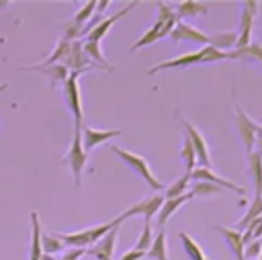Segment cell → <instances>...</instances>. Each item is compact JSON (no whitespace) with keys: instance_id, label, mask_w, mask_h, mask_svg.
<instances>
[{"instance_id":"33","label":"cell","mask_w":262,"mask_h":260,"mask_svg":"<svg viewBox=\"0 0 262 260\" xmlns=\"http://www.w3.org/2000/svg\"><path fill=\"white\" fill-rule=\"evenodd\" d=\"M192 197L194 194H205V197H211V194H219L221 192V188L219 186H215V184H211V182H205V180H192V186H190V190H188Z\"/></svg>"},{"instance_id":"19","label":"cell","mask_w":262,"mask_h":260,"mask_svg":"<svg viewBox=\"0 0 262 260\" xmlns=\"http://www.w3.org/2000/svg\"><path fill=\"white\" fill-rule=\"evenodd\" d=\"M82 49H84V53H86V57L94 63V66H98L100 70H108V72H113L115 68L106 61V57L102 55V49H100V43H96V41H82Z\"/></svg>"},{"instance_id":"7","label":"cell","mask_w":262,"mask_h":260,"mask_svg":"<svg viewBox=\"0 0 262 260\" xmlns=\"http://www.w3.org/2000/svg\"><path fill=\"white\" fill-rule=\"evenodd\" d=\"M256 12H258V2L256 0L244 2V10H242V18H239V29L235 31L237 33L235 49H242V47L252 43V25H254Z\"/></svg>"},{"instance_id":"29","label":"cell","mask_w":262,"mask_h":260,"mask_svg":"<svg viewBox=\"0 0 262 260\" xmlns=\"http://www.w3.org/2000/svg\"><path fill=\"white\" fill-rule=\"evenodd\" d=\"M94 8H96V2L94 0H88V2H84V6L74 14V18H72V23L84 33V27L88 25V20L92 18V12H94Z\"/></svg>"},{"instance_id":"34","label":"cell","mask_w":262,"mask_h":260,"mask_svg":"<svg viewBox=\"0 0 262 260\" xmlns=\"http://www.w3.org/2000/svg\"><path fill=\"white\" fill-rule=\"evenodd\" d=\"M154 229H151V223H143V231L139 233V237H137V244H135V250H139V252H147L149 250V246H151V242H154Z\"/></svg>"},{"instance_id":"27","label":"cell","mask_w":262,"mask_h":260,"mask_svg":"<svg viewBox=\"0 0 262 260\" xmlns=\"http://www.w3.org/2000/svg\"><path fill=\"white\" fill-rule=\"evenodd\" d=\"M262 217V197H254V201L250 203V209H248V213L242 217V221H239V225L235 227L239 233L252 223V221H256V219H260Z\"/></svg>"},{"instance_id":"39","label":"cell","mask_w":262,"mask_h":260,"mask_svg":"<svg viewBox=\"0 0 262 260\" xmlns=\"http://www.w3.org/2000/svg\"><path fill=\"white\" fill-rule=\"evenodd\" d=\"M256 145H258V149H256V151L262 156V139H258V141H256Z\"/></svg>"},{"instance_id":"2","label":"cell","mask_w":262,"mask_h":260,"mask_svg":"<svg viewBox=\"0 0 262 260\" xmlns=\"http://www.w3.org/2000/svg\"><path fill=\"white\" fill-rule=\"evenodd\" d=\"M121 225L117 219L108 221V223H102V225H94L90 229H82V231H76V233H55L63 244L72 246V248H86V246H94L102 235H106L113 227Z\"/></svg>"},{"instance_id":"8","label":"cell","mask_w":262,"mask_h":260,"mask_svg":"<svg viewBox=\"0 0 262 260\" xmlns=\"http://www.w3.org/2000/svg\"><path fill=\"white\" fill-rule=\"evenodd\" d=\"M235 125H237V135H239L246 151L252 154L254 143H256V121H252L239 104H235Z\"/></svg>"},{"instance_id":"20","label":"cell","mask_w":262,"mask_h":260,"mask_svg":"<svg viewBox=\"0 0 262 260\" xmlns=\"http://www.w3.org/2000/svg\"><path fill=\"white\" fill-rule=\"evenodd\" d=\"M31 225H33V233H31L29 260H41V256H43V246H41V221H39V215H37L35 211L31 213Z\"/></svg>"},{"instance_id":"28","label":"cell","mask_w":262,"mask_h":260,"mask_svg":"<svg viewBox=\"0 0 262 260\" xmlns=\"http://www.w3.org/2000/svg\"><path fill=\"white\" fill-rule=\"evenodd\" d=\"M192 178H190V174L186 172L184 176H180L174 184H170L168 188H164V199H178V197H182V194H186L188 192V182H190Z\"/></svg>"},{"instance_id":"31","label":"cell","mask_w":262,"mask_h":260,"mask_svg":"<svg viewBox=\"0 0 262 260\" xmlns=\"http://www.w3.org/2000/svg\"><path fill=\"white\" fill-rule=\"evenodd\" d=\"M180 242H182V246H184V250H186V254L190 256V260H203L205 258V254H203V250H201V246L186 233V231H180Z\"/></svg>"},{"instance_id":"22","label":"cell","mask_w":262,"mask_h":260,"mask_svg":"<svg viewBox=\"0 0 262 260\" xmlns=\"http://www.w3.org/2000/svg\"><path fill=\"white\" fill-rule=\"evenodd\" d=\"M237 43V33L235 31H223V33H215V35H209V45L227 53L231 51V47H235Z\"/></svg>"},{"instance_id":"14","label":"cell","mask_w":262,"mask_h":260,"mask_svg":"<svg viewBox=\"0 0 262 260\" xmlns=\"http://www.w3.org/2000/svg\"><path fill=\"white\" fill-rule=\"evenodd\" d=\"M131 8H135V2H131V4H127L125 8H121L119 12H115V14H111L108 18H102V20H98V25L94 27V29H90L88 33H86V41H96V43H100V39L111 31V27L119 20V18H123L127 12H131Z\"/></svg>"},{"instance_id":"9","label":"cell","mask_w":262,"mask_h":260,"mask_svg":"<svg viewBox=\"0 0 262 260\" xmlns=\"http://www.w3.org/2000/svg\"><path fill=\"white\" fill-rule=\"evenodd\" d=\"M176 23H178V16H176V18H170V20H156V23L151 25V29H147V31L143 33V37L131 45V51H137L139 47L151 45L154 41H158V39H162V37H168V35L172 33V29L176 27Z\"/></svg>"},{"instance_id":"1","label":"cell","mask_w":262,"mask_h":260,"mask_svg":"<svg viewBox=\"0 0 262 260\" xmlns=\"http://www.w3.org/2000/svg\"><path fill=\"white\" fill-rule=\"evenodd\" d=\"M113 151H115L135 174H139V176L147 182L149 188H154L156 192L166 188L164 182H162L160 178H156V174L151 172V168H149V164L145 162V158H141L139 154H133V151H129V149H125V147H119V145H113Z\"/></svg>"},{"instance_id":"4","label":"cell","mask_w":262,"mask_h":260,"mask_svg":"<svg viewBox=\"0 0 262 260\" xmlns=\"http://www.w3.org/2000/svg\"><path fill=\"white\" fill-rule=\"evenodd\" d=\"M164 205V197L160 194V192H154L151 197H147V199H143V201H139V203H135V205H131L129 209H125L121 215H117L115 219L121 223V221H125V219H129V217H133V215H141L143 217V223H151V219H154V215L160 211V207Z\"/></svg>"},{"instance_id":"35","label":"cell","mask_w":262,"mask_h":260,"mask_svg":"<svg viewBox=\"0 0 262 260\" xmlns=\"http://www.w3.org/2000/svg\"><path fill=\"white\" fill-rule=\"evenodd\" d=\"M221 59H225L223 51H219V49H215L211 45H205L201 49V63H211V61H221Z\"/></svg>"},{"instance_id":"3","label":"cell","mask_w":262,"mask_h":260,"mask_svg":"<svg viewBox=\"0 0 262 260\" xmlns=\"http://www.w3.org/2000/svg\"><path fill=\"white\" fill-rule=\"evenodd\" d=\"M82 127H76L74 125V137H72V143H70L68 154L63 156V162L70 166V170L74 174V182L78 186L82 184V172H84L86 162H88V154H86V149L82 145Z\"/></svg>"},{"instance_id":"40","label":"cell","mask_w":262,"mask_h":260,"mask_svg":"<svg viewBox=\"0 0 262 260\" xmlns=\"http://www.w3.org/2000/svg\"><path fill=\"white\" fill-rule=\"evenodd\" d=\"M41 260H55V258H53L51 254H43V256H41Z\"/></svg>"},{"instance_id":"43","label":"cell","mask_w":262,"mask_h":260,"mask_svg":"<svg viewBox=\"0 0 262 260\" xmlns=\"http://www.w3.org/2000/svg\"><path fill=\"white\" fill-rule=\"evenodd\" d=\"M260 260H262V252H260Z\"/></svg>"},{"instance_id":"41","label":"cell","mask_w":262,"mask_h":260,"mask_svg":"<svg viewBox=\"0 0 262 260\" xmlns=\"http://www.w3.org/2000/svg\"><path fill=\"white\" fill-rule=\"evenodd\" d=\"M6 88H8V84H6V82H4V84H0V94H2Z\"/></svg>"},{"instance_id":"25","label":"cell","mask_w":262,"mask_h":260,"mask_svg":"<svg viewBox=\"0 0 262 260\" xmlns=\"http://www.w3.org/2000/svg\"><path fill=\"white\" fill-rule=\"evenodd\" d=\"M145 256L151 260H168V248H166V233L164 231H158L154 235V242H151L149 250L145 252Z\"/></svg>"},{"instance_id":"5","label":"cell","mask_w":262,"mask_h":260,"mask_svg":"<svg viewBox=\"0 0 262 260\" xmlns=\"http://www.w3.org/2000/svg\"><path fill=\"white\" fill-rule=\"evenodd\" d=\"M176 119L182 123V127H184V131H186V135H188V139H190V143H192V147H194V154H196V162L201 164V168H211V156H209V147H207V141H205V135L188 121V119H184L178 111H176Z\"/></svg>"},{"instance_id":"24","label":"cell","mask_w":262,"mask_h":260,"mask_svg":"<svg viewBox=\"0 0 262 260\" xmlns=\"http://www.w3.org/2000/svg\"><path fill=\"white\" fill-rule=\"evenodd\" d=\"M209 6L205 2H196V0H182L176 6V16H203L207 14Z\"/></svg>"},{"instance_id":"10","label":"cell","mask_w":262,"mask_h":260,"mask_svg":"<svg viewBox=\"0 0 262 260\" xmlns=\"http://www.w3.org/2000/svg\"><path fill=\"white\" fill-rule=\"evenodd\" d=\"M61 63L68 68V72H76V74H82V72L88 70V68H98V66H94V63L86 57V53H84V49H82V41H78V39L70 43V51H68L66 59H63Z\"/></svg>"},{"instance_id":"32","label":"cell","mask_w":262,"mask_h":260,"mask_svg":"<svg viewBox=\"0 0 262 260\" xmlns=\"http://www.w3.org/2000/svg\"><path fill=\"white\" fill-rule=\"evenodd\" d=\"M41 246H43V254H51V256H53V254L59 252L66 244H63L55 233H53V235H51V233H41Z\"/></svg>"},{"instance_id":"42","label":"cell","mask_w":262,"mask_h":260,"mask_svg":"<svg viewBox=\"0 0 262 260\" xmlns=\"http://www.w3.org/2000/svg\"><path fill=\"white\" fill-rule=\"evenodd\" d=\"M203 260H209V258H207V256H205V258H203Z\"/></svg>"},{"instance_id":"6","label":"cell","mask_w":262,"mask_h":260,"mask_svg":"<svg viewBox=\"0 0 262 260\" xmlns=\"http://www.w3.org/2000/svg\"><path fill=\"white\" fill-rule=\"evenodd\" d=\"M78 78H80V74L70 72L66 84H63V98H66V102H68V106H70V111H72V115H74L76 127H82L84 121H82V96H80Z\"/></svg>"},{"instance_id":"26","label":"cell","mask_w":262,"mask_h":260,"mask_svg":"<svg viewBox=\"0 0 262 260\" xmlns=\"http://www.w3.org/2000/svg\"><path fill=\"white\" fill-rule=\"evenodd\" d=\"M39 72H41L43 76H47V78H49V84H51V86L66 84V80H68V76H70V72H68V68H66L63 63H55V66L39 68Z\"/></svg>"},{"instance_id":"12","label":"cell","mask_w":262,"mask_h":260,"mask_svg":"<svg viewBox=\"0 0 262 260\" xmlns=\"http://www.w3.org/2000/svg\"><path fill=\"white\" fill-rule=\"evenodd\" d=\"M121 131L119 129H106V131H98V129H92V127H82V145L88 151H92L94 147L106 143L108 139H115L119 137Z\"/></svg>"},{"instance_id":"16","label":"cell","mask_w":262,"mask_h":260,"mask_svg":"<svg viewBox=\"0 0 262 260\" xmlns=\"http://www.w3.org/2000/svg\"><path fill=\"white\" fill-rule=\"evenodd\" d=\"M192 63H201V49L199 51H192V53H184V55H178V57H172L168 61H162L154 68L147 70V74H158L162 70H170V68H186V66H192Z\"/></svg>"},{"instance_id":"18","label":"cell","mask_w":262,"mask_h":260,"mask_svg":"<svg viewBox=\"0 0 262 260\" xmlns=\"http://www.w3.org/2000/svg\"><path fill=\"white\" fill-rule=\"evenodd\" d=\"M215 229L225 237L227 246L231 248L235 260H246L244 256V240H242V233L237 229H231V227H223V225H215Z\"/></svg>"},{"instance_id":"13","label":"cell","mask_w":262,"mask_h":260,"mask_svg":"<svg viewBox=\"0 0 262 260\" xmlns=\"http://www.w3.org/2000/svg\"><path fill=\"white\" fill-rule=\"evenodd\" d=\"M168 37H170L172 41H176V43L192 41V43L209 45V35H205L203 31H199V29H194V27H190V25L182 23V20H178V23H176V27L172 29V33H170Z\"/></svg>"},{"instance_id":"15","label":"cell","mask_w":262,"mask_h":260,"mask_svg":"<svg viewBox=\"0 0 262 260\" xmlns=\"http://www.w3.org/2000/svg\"><path fill=\"white\" fill-rule=\"evenodd\" d=\"M190 178H192V180L211 182V184H215V186H219V188H229V190H233V192H237V194H246V188H242V186H237V184H233V182H229V180H225V178L213 174L211 168H196V170L190 172Z\"/></svg>"},{"instance_id":"38","label":"cell","mask_w":262,"mask_h":260,"mask_svg":"<svg viewBox=\"0 0 262 260\" xmlns=\"http://www.w3.org/2000/svg\"><path fill=\"white\" fill-rule=\"evenodd\" d=\"M141 258H145V252H139V250H129V252H125L123 256H121V260H141Z\"/></svg>"},{"instance_id":"21","label":"cell","mask_w":262,"mask_h":260,"mask_svg":"<svg viewBox=\"0 0 262 260\" xmlns=\"http://www.w3.org/2000/svg\"><path fill=\"white\" fill-rule=\"evenodd\" d=\"M225 59H254L262 63V43H250L242 49H231L225 53Z\"/></svg>"},{"instance_id":"30","label":"cell","mask_w":262,"mask_h":260,"mask_svg":"<svg viewBox=\"0 0 262 260\" xmlns=\"http://www.w3.org/2000/svg\"><path fill=\"white\" fill-rule=\"evenodd\" d=\"M180 156H182V160H184L186 172L190 174V172L194 170V166H196V154H194V147H192V143H190L188 135H184V137H182V149H180Z\"/></svg>"},{"instance_id":"37","label":"cell","mask_w":262,"mask_h":260,"mask_svg":"<svg viewBox=\"0 0 262 260\" xmlns=\"http://www.w3.org/2000/svg\"><path fill=\"white\" fill-rule=\"evenodd\" d=\"M82 256H86V248H70L66 254H61L59 260H80Z\"/></svg>"},{"instance_id":"17","label":"cell","mask_w":262,"mask_h":260,"mask_svg":"<svg viewBox=\"0 0 262 260\" xmlns=\"http://www.w3.org/2000/svg\"><path fill=\"white\" fill-rule=\"evenodd\" d=\"M192 199V194L190 192H186V194H182V197H178V199H164V205L160 207V211H158V225L160 227H164L166 225V221L186 203V201H190Z\"/></svg>"},{"instance_id":"23","label":"cell","mask_w":262,"mask_h":260,"mask_svg":"<svg viewBox=\"0 0 262 260\" xmlns=\"http://www.w3.org/2000/svg\"><path fill=\"white\" fill-rule=\"evenodd\" d=\"M248 168H250V176L256 188V197H262V156L258 151L248 154Z\"/></svg>"},{"instance_id":"36","label":"cell","mask_w":262,"mask_h":260,"mask_svg":"<svg viewBox=\"0 0 262 260\" xmlns=\"http://www.w3.org/2000/svg\"><path fill=\"white\" fill-rule=\"evenodd\" d=\"M260 252H262V240H256V242H250V244L244 246V256H246V260H248V258H254V256H260Z\"/></svg>"},{"instance_id":"11","label":"cell","mask_w":262,"mask_h":260,"mask_svg":"<svg viewBox=\"0 0 262 260\" xmlns=\"http://www.w3.org/2000/svg\"><path fill=\"white\" fill-rule=\"evenodd\" d=\"M117 233H119V225L113 227L106 235H102L94 246H90L86 250V254L96 258V260H113V252H115V244H117Z\"/></svg>"}]
</instances>
